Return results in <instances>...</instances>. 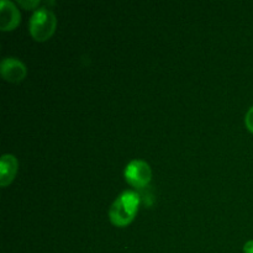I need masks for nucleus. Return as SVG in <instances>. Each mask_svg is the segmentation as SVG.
<instances>
[{
	"instance_id": "f257e3e1",
	"label": "nucleus",
	"mask_w": 253,
	"mask_h": 253,
	"mask_svg": "<svg viewBox=\"0 0 253 253\" xmlns=\"http://www.w3.org/2000/svg\"><path fill=\"white\" fill-rule=\"evenodd\" d=\"M138 205H140V195L133 190H125L116 198L110 207L109 210L110 221L115 226H127L135 219Z\"/></svg>"
},
{
	"instance_id": "f03ea898",
	"label": "nucleus",
	"mask_w": 253,
	"mask_h": 253,
	"mask_svg": "<svg viewBox=\"0 0 253 253\" xmlns=\"http://www.w3.org/2000/svg\"><path fill=\"white\" fill-rule=\"evenodd\" d=\"M30 34L37 42H44L52 37L57 27L56 15L48 7H40L32 14L29 22Z\"/></svg>"
},
{
	"instance_id": "7ed1b4c3",
	"label": "nucleus",
	"mask_w": 253,
	"mask_h": 253,
	"mask_svg": "<svg viewBox=\"0 0 253 253\" xmlns=\"http://www.w3.org/2000/svg\"><path fill=\"white\" fill-rule=\"evenodd\" d=\"M126 182L133 188H145L152 178V170L150 165L142 160H133L126 166L125 172Z\"/></svg>"
},
{
	"instance_id": "20e7f679",
	"label": "nucleus",
	"mask_w": 253,
	"mask_h": 253,
	"mask_svg": "<svg viewBox=\"0 0 253 253\" xmlns=\"http://www.w3.org/2000/svg\"><path fill=\"white\" fill-rule=\"evenodd\" d=\"M0 73L5 81L16 84L24 81L27 74V69L20 59L6 57L2 59L0 64Z\"/></svg>"
},
{
	"instance_id": "39448f33",
	"label": "nucleus",
	"mask_w": 253,
	"mask_h": 253,
	"mask_svg": "<svg viewBox=\"0 0 253 253\" xmlns=\"http://www.w3.org/2000/svg\"><path fill=\"white\" fill-rule=\"evenodd\" d=\"M21 21V14L16 5L7 0L0 1V29L1 31H12Z\"/></svg>"
},
{
	"instance_id": "423d86ee",
	"label": "nucleus",
	"mask_w": 253,
	"mask_h": 253,
	"mask_svg": "<svg viewBox=\"0 0 253 253\" xmlns=\"http://www.w3.org/2000/svg\"><path fill=\"white\" fill-rule=\"evenodd\" d=\"M17 167H19V162L14 155L7 153V155L2 156L1 162H0V184L1 187H7L14 180L17 173Z\"/></svg>"
},
{
	"instance_id": "0eeeda50",
	"label": "nucleus",
	"mask_w": 253,
	"mask_h": 253,
	"mask_svg": "<svg viewBox=\"0 0 253 253\" xmlns=\"http://www.w3.org/2000/svg\"><path fill=\"white\" fill-rule=\"evenodd\" d=\"M245 124H246V127L249 128V131H251L253 133V106L250 108L246 116H245Z\"/></svg>"
},
{
	"instance_id": "6e6552de",
	"label": "nucleus",
	"mask_w": 253,
	"mask_h": 253,
	"mask_svg": "<svg viewBox=\"0 0 253 253\" xmlns=\"http://www.w3.org/2000/svg\"><path fill=\"white\" fill-rule=\"evenodd\" d=\"M19 4L20 6L25 7V9L31 10V9H35L37 5H40V1H19Z\"/></svg>"
},
{
	"instance_id": "1a4fd4ad",
	"label": "nucleus",
	"mask_w": 253,
	"mask_h": 253,
	"mask_svg": "<svg viewBox=\"0 0 253 253\" xmlns=\"http://www.w3.org/2000/svg\"><path fill=\"white\" fill-rule=\"evenodd\" d=\"M244 252L245 253H253V240H250L244 245Z\"/></svg>"
}]
</instances>
